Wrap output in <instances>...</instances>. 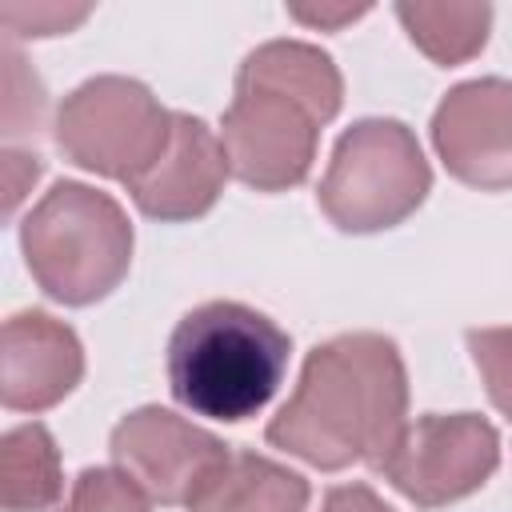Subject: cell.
Instances as JSON below:
<instances>
[{
	"label": "cell",
	"mask_w": 512,
	"mask_h": 512,
	"mask_svg": "<svg viewBox=\"0 0 512 512\" xmlns=\"http://www.w3.org/2000/svg\"><path fill=\"white\" fill-rule=\"evenodd\" d=\"M320 512H392L368 484H340L324 496Z\"/></svg>",
	"instance_id": "44dd1931"
},
{
	"label": "cell",
	"mask_w": 512,
	"mask_h": 512,
	"mask_svg": "<svg viewBox=\"0 0 512 512\" xmlns=\"http://www.w3.org/2000/svg\"><path fill=\"white\" fill-rule=\"evenodd\" d=\"M60 452L44 424H20L0 440L4 512H48L60 500Z\"/></svg>",
	"instance_id": "5bb4252c"
},
{
	"label": "cell",
	"mask_w": 512,
	"mask_h": 512,
	"mask_svg": "<svg viewBox=\"0 0 512 512\" xmlns=\"http://www.w3.org/2000/svg\"><path fill=\"white\" fill-rule=\"evenodd\" d=\"M408 372L396 344L380 332H348L308 352L296 392L268 424V444L336 472L376 464L408 424Z\"/></svg>",
	"instance_id": "6da1fadb"
},
{
	"label": "cell",
	"mask_w": 512,
	"mask_h": 512,
	"mask_svg": "<svg viewBox=\"0 0 512 512\" xmlns=\"http://www.w3.org/2000/svg\"><path fill=\"white\" fill-rule=\"evenodd\" d=\"M60 512H152V496L120 468H84Z\"/></svg>",
	"instance_id": "e0dca14e"
},
{
	"label": "cell",
	"mask_w": 512,
	"mask_h": 512,
	"mask_svg": "<svg viewBox=\"0 0 512 512\" xmlns=\"http://www.w3.org/2000/svg\"><path fill=\"white\" fill-rule=\"evenodd\" d=\"M36 176H40V156L36 152H16V148L4 152V212L8 216L16 212L24 192L36 184Z\"/></svg>",
	"instance_id": "ffe728a7"
},
{
	"label": "cell",
	"mask_w": 512,
	"mask_h": 512,
	"mask_svg": "<svg viewBox=\"0 0 512 512\" xmlns=\"http://www.w3.org/2000/svg\"><path fill=\"white\" fill-rule=\"evenodd\" d=\"M292 340L240 300L192 308L168 340V384L176 404L208 420L256 416L284 380Z\"/></svg>",
	"instance_id": "7a4b0ae2"
},
{
	"label": "cell",
	"mask_w": 512,
	"mask_h": 512,
	"mask_svg": "<svg viewBox=\"0 0 512 512\" xmlns=\"http://www.w3.org/2000/svg\"><path fill=\"white\" fill-rule=\"evenodd\" d=\"M184 508L188 512H304L308 480L268 456L228 452Z\"/></svg>",
	"instance_id": "7c38bea8"
},
{
	"label": "cell",
	"mask_w": 512,
	"mask_h": 512,
	"mask_svg": "<svg viewBox=\"0 0 512 512\" xmlns=\"http://www.w3.org/2000/svg\"><path fill=\"white\" fill-rule=\"evenodd\" d=\"M320 116L260 80L236 76V96L224 112L220 144L228 156V172L256 192H284L300 184L316 160Z\"/></svg>",
	"instance_id": "52a82bcc"
},
{
	"label": "cell",
	"mask_w": 512,
	"mask_h": 512,
	"mask_svg": "<svg viewBox=\"0 0 512 512\" xmlns=\"http://www.w3.org/2000/svg\"><path fill=\"white\" fill-rule=\"evenodd\" d=\"M412 44L436 64H464L476 56L492 28L488 4H396Z\"/></svg>",
	"instance_id": "9a60e30c"
},
{
	"label": "cell",
	"mask_w": 512,
	"mask_h": 512,
	"mask_svg": "<svg viewBox=\"0 0 512 512\" xmlns=\"http://www.w3.org/2000/svg\"><path fill=\"white\" fill-rule=\"evenodd\" d=\"M32 280L60 304L104 300L132 264V224L124 208L88 184L60 180L20 224Z\"/></svg>",
	"instance_id": "3957f363"
},
{
	"label": "cell",
	"mask_w": 512,
	"mask_h": 512,
	"mask_svg": "<svg viewBox=\"0 0 512 512\" xmlns=\"http://www.w3.org/2000/svg\"><path fill=\"white\" fill-rule=\"evenodd\" d=\"M432 144L460 184L484 192L512 188V80L456 84L432 116Z\"/></svg>",
	"instance_id": "9c48e42d"
},
{
	"label": "cell",
	"mask_w": 512,
	"mask_h": 512,
	"mask_svg": "<svg viewBox=\"0 0 512 512\" xmlns=\"http://www.w3.org/2000/svg\"><path fill=\"white\" fill-rule=\"evenodd\" d=\"M172 144V112L128 76H92L56 112V148L108 180L136 184Z\"/></svg>",
	"instance_id": "5b68a950"
},
{
	"label": "cell",
	"mask_w": 512,
	"mask_h": 512,
	"mask_svg": "<svg viewBox=\"0 0 512 512\" xmlns=\"http://www.w3.org/2000/svg\"><path fill=\"white\" fill-rule=\"evenodd\" d=\"M500 464V436L484 416H420L376 456V472L416 508H440L476 492Z\"/></svg>",
	"instance_id": "8992f818"
},
{
	"label": "cell",
	"mask_w": 512,
	"mask_h": 512,
	"mask_svg": "<svg viewBox=\"0 0 512 512\" xmlns=\"http://www.w3.org/2000/svg\"><path fill=\"white\" fill-rule=\"evenodd\" d=\"M44 84L36 80V72L24 64V56L16 52V44H4V136L8 144L20 136H36L44 128Z\"/></svg>",
	"instance_id": "2e32d148"
},
{
	"label": "cell",
	"mask_w": 512,
	"mask_h": 512,
	"mask_svg": "<svg viewBox=\"0 0 512 512\" xmlns=\"http://www.w3.org/2000/svg\"><path fill=\"white\" fill-rule=\"evenodd\" d=\"M288 12H292L296 20H304V24H312V28H340V24L356 20V16H364L368 8H364V4H352V8H348V4H340V8H324V4H320V8H300V4H292Z\"/></svg>",
	"instance_id": "7402d4cb"
},
{
	"label": "cell",
	"mask_w": 512,
	"mask_h": 512,
	"mask_svg": "<svg viewBox=\"0 0 512 512\" xmlns=\"http://www.w3.org/2000/svg\"><path fill=\"white\" fill-rule=\"evenodd\" d=\"M468 352L480 368L488 400L512 420V328H472Z\"/></svg>",
	"instance_id": "ac0fdd59"
},
{
	"label": "cell",
	"mask_w": 512,
	"mask_h": 512,
	"mask_svg": "<svg viewBox=\"0 0 512 512\" xmlns=\"http://www.w3.org/2000/svg\"><path fill=\"white\" fill-rule=\"evenodd\" d=\"M84 376L76 332L48 312H16L0 332V400L16 412L60 404Z\"/></svg>",
	"instance_id": "30bf717a"
},
{
	"label": "cell",
	"mask_w": 512,
	"mask_h": 512,
	"mask_svg": "<svg viewBox=\"0 0 512 512\" xmlns=\"http://www.w3.org/2000/svg\"><path fill=\"white\" fill-rule=\"evenodd\" d=\"M236 76L272 84V88L304 100L320 116V124H328L340 112V100H344V80H340L332 56H324L320 48L300 44V40L260 44L256 52H248V60L240 64Z\"/></svg>",
	"instance_id": "4fadbf2b"
},
{
	"label": "cell",
	"mask_w": 512,
	"mask_h": 512,
	"mask_svg": "<svg viewBox=\"0 0 512 512\" xmlns=\"http://www.w3.org/2000/svg\"><path fill=\"white\" fill-rule=\"evenodd\" d=\"M432 188V168L400 120H360L332 152L320 208L340 232H380L412 216Z\"/></svg>",
	"instance_id": "277c9868"
},
{
	"label": "cell",
	"mask_w": 512,
	"mask_h": 512,
	"mask_svg": "<svg viewBox=\"0 0 512 512\" xmlns=\"http://www.w3.org/2000/svg\"><path fill=\"white\" fill-rule=\"evenodd\" d=\"M228 180V156L220 136L200 116L172 112V144L168 152L128 184L136 208L152 220H196L204 216Z\"/></svg>",
	"instance_id": "8fae6325"
},
{
	"label": "cell",
	"mask_w": 512,
	"mask_h": 512,
	"mask_svg": "<svg viewBox=\"0 0 512 512\" xmlns=\"http://www.w3.org/2000/svg\"><path fill=\"white\" fill-rule=\"evenodd\" d=\"M88 12V4H0V24L8 28V36H56L76 28Z\"/></svg>",
	"instance_id": "d6986e66"
},
{
	"label": "cell",
	"mask_w": 512,
	"mask_h": 512,
	"mask_svg": "<svg viewBox=\"0 0 512 512\" xmlns=\"http://www.w3.org/2000/svg\"><path fill=\"white\" fill-rule=\"evenodd\" d=\"M112 460L152 500L188 504L208 472L232 452L212 432L188 424L168 408H136L112 428Z\"/></svg>",
	"instance_id": "ba28073f"
}]
</instances>
